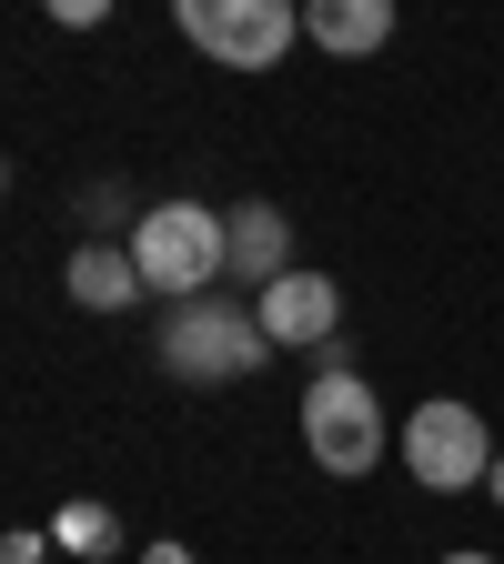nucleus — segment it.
<instances>
[{
    "mask_svg": "<svg viewBox=\"0 0 504 564\" xmlns=\"http://www.w3.org/2000/svg\"><path fill=\"white\" fill-rule=\"evenodd\" d=\"M131 262H141V293L192 303V293H212V282L233 272V232H223V212H202V202H152L131 223Z\"/></svg>",
    "mask_w": 504,
    "mask_h": 564,
    "instance_id": "nucleus-1",
    "label": "nucleus"
},
{
    "mask_svg": "<svg viewBox=\"0 0 504 564\" xmlns=\"http://www.w3.org/2000/svg\"><path fill=\"white\" fill-rule=\"evenodd\" d=\"M262 352H272V343H262L253 303H233V293H192V303H172V323H162V364H172L182 383H243Z\"/></svg>",
    "mask_w": 504,
    "mask_h": 564,
    "instance_id": "nucleus-2",
    "label": "nucleus"
},
{
    "mask_svg": "<svg viewBox=\"0 0 504 564\" xmlns=\"http://www.w3.org/2000/svg\"><path fill=\"white\" fill-rule=\"evenodd\" d=\"M384 403H374V383L364 373H343V364H323L313 373V393H303V454L323 464V474H343V484H364L374 464H384Z\"/></svg>",
    "mask_w": 504,
    "mask_h": 564,
    "instance_id": "nucleus-3",
    "label": "nucleus"
},
{
    "mask_svg": "<svg viewBox=\"0 0 504 564\" xmlns=\"http://www.w3.org/2000/svg\"><path fill=\"white\" fill-rule=\"evenodd\" d=\"M172 21L202 61L223 70H282V51L303 41V11L293 0H172Z\"/></svg>",
    "mask_w": 504,
    "mask_h": 564,
    "instance_id": "nucleus-4",
    "label": "nucleus"
},
{
    "mask_svg": "<svg viewBox=\"0 0 504 564\" xmlns=\"http://www.w3.org/2000/svg\"><path fill=\"white\" fill-rule=\"evenodd\" d=\"M394 454H404V474H414L423 494H474V484L494 474V434H484V413L454 403V393L414 403V423L394 434Z\"/></svg>",
    "mask_w": 504,
    "mask_h": 564,
    "instance_id": "nucleus-5",
    "label": "nucleus"
},
{
    "mask_svg": "<svg viewBox=\"0 0 504 564\" xmlns=\"http://www.w3.org/2000/svg\"><path fill=\"white\" fill-rule=\"evenodd\" d=\"M253 323H262V343H272V352H323V343H333V323H343V282L293 262L282 282H262Z\"/></svg>",
    "mask_w": 504,
    "mask_h": 564,
    "instance_id": "nucleus-6",
    "label": "nucleus"
},
{
    "mask_svg": "<svg viewBox=\"0 0 504 564\" xmlns=\"http://www.w3.org/2000/svg\"><path fill=\"white\" fill-rule=\"evenodd\" d=\"M303 41H323L333 61H364L394 41V0H303Z\"/></svg>",
    "mask_w": 504,
    "mask_h": 564,
    "instance_id": "nucleus-7",
    "label": "nucleus"
},
{
    "mask_svg": "<svg viewBox=\"0 0 504 564\" xmlns=\"http://www.w3.org/2000/svg\"><path fill=\"white\" fill-rule=\"evenodd\" d=\"M61 282H71V303H82V313H131V303H141V262H131V242H82Z\"/></svg>",
    "mask_w": 504,
    "mask_h": 564,
    "instance_id": "nucleus-8",
    "label": "nucleus"
},
{
    "mask_svg": "<svg viewBox=\"0 0 504 564\" xmlns=\"http://www.w3.org/2000/svg\"><path fill=\"white\" fill-rule=\"evenodd\" d=\"M223 232H233V272L253 282V293L293 272V223H282L272 202H243V212H223Z\"/></svg>",
    "mask_w": 504,
    "mask_h": 564,
    "instance_id": "nucleus-9",
    "label": "nucleus"
},
{
    "mask_svg": "<svg viewBox=\"0 0 504 564\" xmlns=\"http://www.w3.org/2000/svg\"><path fill=\"white\" fill-rule=\"evenodd\" d=\"M51 534H61L71 554H111V514H101V505H61V524H51Z\"/></svg>",
    "mask_w": 504,
    "mask_h": 564,
    "instance_id": "nucleus-10",
    "label": "nucleus"
},
{
    "mask_svg": "<svg viewBox=\"0 0 504 564\" xmlns=\"http://www.w3.org/2000/svg\"><path fill=\"white\" fill-rule=\"evenodd\" d=\"M51 21L61 31H92V21H111V0H51Z\"/></svg>",
    "mask_w": 504,
    "mask_h": 564,
    "instance_id": "nucleus-11",
    "label": "nucleus"
},
{
    "mask_svg": "<svg viewBox=\"0 0 504 564\" xmlns=\"http://www.w3.org/2000/svg\"><path fill=\"white\" fill-rule=\"evenodd\" d=\"M0 564H41V534H0Z\"/></svg>",
    "mask_w": 504,
    "mask_h": 564,
    "instance_id": "nucleus-12",
    "label": "nucleus"
},
{
    "mask_svg": "<svg viewBox=\"0 0 504 564\" xmlns=\"http://www.w3.org/2000/svg\"><path fill=\"white\" fill-rule=\"evenodd\" d=\"M141 564H192V544H172V534H162V544H141Z\"/></svg>",
    "mask_w": 504,
    "mask_h": 564,
    "instance_id": "nucleus-13",
    "label": "nucleus"
},
{
    "mask_svg": "<svg viewBox=\"0 0 504 564\" xmlns=\"http://www.w3.org/2000/svg\"><path fill=\"white\" fill-rule=\"evenodd\" d=\"M484 494H494V505H504V454H494V474H484Z\"/></svg>",
    "mask_w": 504,
    "mask_h": 564,
    "instance_id": "nucleus-14",
    "label": "nucleus"
},
{
    "mask_svg": "<svg viewBox=\"0 0 504 564\" xmlns=\"http://www.w3.org/2000/svg\"><path fill=\"white\" fill-rule=\"evenodd\" d=\"M444 564H494V554H444Z\"/></svg>",
    "mask_w": 504,
    "mask_h": 564,
    "instance_id": "nucleus-15",
    "label": "nucleus"
},
{
    "mask_svg": "<svg viewBox=\"0 0 504 564\" xmlns=\"http://www.w3.org/2000/svg\"><path fill=\"white\" fill-rule=\"evenodd\" d=\"M0 192H11V162H0Z\"/></svg>",
    "mask_w": 504,
    "mask_h": 564,
    "instance_id": "nucleus-16",
    "label": "nucleus"
}]
</instances>
